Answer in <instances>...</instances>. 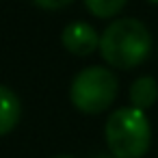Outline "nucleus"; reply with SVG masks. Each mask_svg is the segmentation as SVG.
Wrapping results in <instances>:
<instances>
[{"label":"nucleus","instance_id":"1","mask_svg":"<svg viewBox=\"0 0 158 158\" xmlns=\"http://www.w3.org/2000/svg\"><path fill=\"white\" fill-rule=\"evenodd\" d=\"M98 48L110 67L132 69L147 59L152 50V33L136 18H119L104 28Z\"/></svg>","mask_w":158,"mask_h":158},{"label":"nucleus","instance_id":"2","mask_svg":"<svg viewBox=\"0 0 158 158\" xmlns=\"http://www.w3.org/2000/svg\"><path fill=\"white\" fill-rule=\"evenodd\" d=\"M108 149L117 158H141L149 149L152 128L145 110L134 106H121L113 110L104 126Z\"/></svg>","mask_w":158,"mask_h":158},{"label":"nucleus","instance_id":"3","mask_svg":"<svg viewBox=\"0 0 158 158\" xmlns=\"http://www.w3.org/2000/svg\"><path fill=\"white\" fill-rule=\"evenodd\" d=\"M119 91V82L117 76L102 65H91L80 69L69 87V98L74 102L76 108L85 110V113H102L106 110Z\"/></svg>","mask_w":158,"mask_h":158},{"label":"nucleus","instance_id":"4","mask_svg":"<svg viewBox=\"0 0 158 158\" xmlns=\"http://www.w3.org/2000/svg\"><path fill=\"white\" fill-rule=\"evenodd\" d=\"M61 39H63V46H65L72 54H78V56H87V54H91V52L100 46V35H98V31H95L89 22H82V20L69 22V24L63 28Z\"/></svg>","mask_w":158,"mask_h":158},{"label":"nucleus","instance_id":"5","mask_svg":"<svg viewBox=\"0 0 158 158\" xmlns=\"http://www.w3.org/2000/svg\"><path fill=\"white\" fill-rule=\"evenodd\" d=\"M20 115H22L20 98L7 85H0V136L11 132L18 126Z\"/></svg>","mask_w":158,"mask_h":158},{"label":"nucleus","instance_id":"6","mask_svg":"<svg viewBox=\"0 0 158 158\" xmlns=\"http://www.w3.org/2000/svg\"><path fill=\"white\" fill-rule=\"evenodd\" d=\"M158 98V82L152 76H139L130 85V102L134 108H149Z\"/></svg>","mask_w":158,"mask_h":158},{"label":"nucleus","instance_id":"7","mask_svg":"<svg viewBox=\"0 0 158 158\" xmlns=\"http://www.w3.org/2000/svg\"><path fill=\"white\" fill-rule=\"evenodd\" d=\"M126 2L128 0H85L89 11L93 15H98V18H110V15L119 13Z\"/></svg>","mask_w":158,"mask_h":158},{"label":"nucleus","instance_id":"8","mask_svg":"<svg viewBox=\"0 0 158 158\" xmlns=\"http://www.w3.org/2000/svg\"><path fill=\"white\" fill-rule=\"evenodd\" d=\"M33 2L39 5V7H44V9H61V7L69 5L72 0H33Z\"/></svg>","mask_w":158,"mask_h":158},{"label":"nucleus","instance_id":"9","mask_svg":"<svg viewBox=\"0 0 158 158\" xmlns=\"http://www.w3.org/2000/svg\"><path fill=\"white\" fill-rule=\"evenodd\" d=\"M54 158H74V156H69V154H61V156H54Z\"/></svg>","mask_w":158,"mask_h":158},{"label":"nucleus","instance_id":"10","mask_svg":"<svg viewBox=\"0 0 158 158\" xmlns=\"http://www.w3.org/2000/svg\"><path fill=\"white\" fill-rule=\"evenodd\" d=\"M149 2H158V0H149Z\"/></svg>","mask_w":158,"mask_h":158}]
</instances>
